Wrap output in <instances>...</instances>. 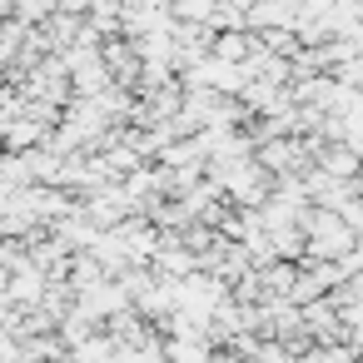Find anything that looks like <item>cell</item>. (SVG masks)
I'll list each match as a JSON object with an SVG mask.
<instances>
[{"label":"cell","instance_id":"obj_1","mask_svg":"<svg viewBox=\"0 0 363 363\" xmlns=\"http://www.w3.org/2000/svg\"><path fill=\"white\" fill-rule=\"evenodd\" d=\"M298 229H303V259H313V264H338L358 244V234L328 209H308Z\"/></svg>","mask_w":363,"mask_h":363}]
</instances>
